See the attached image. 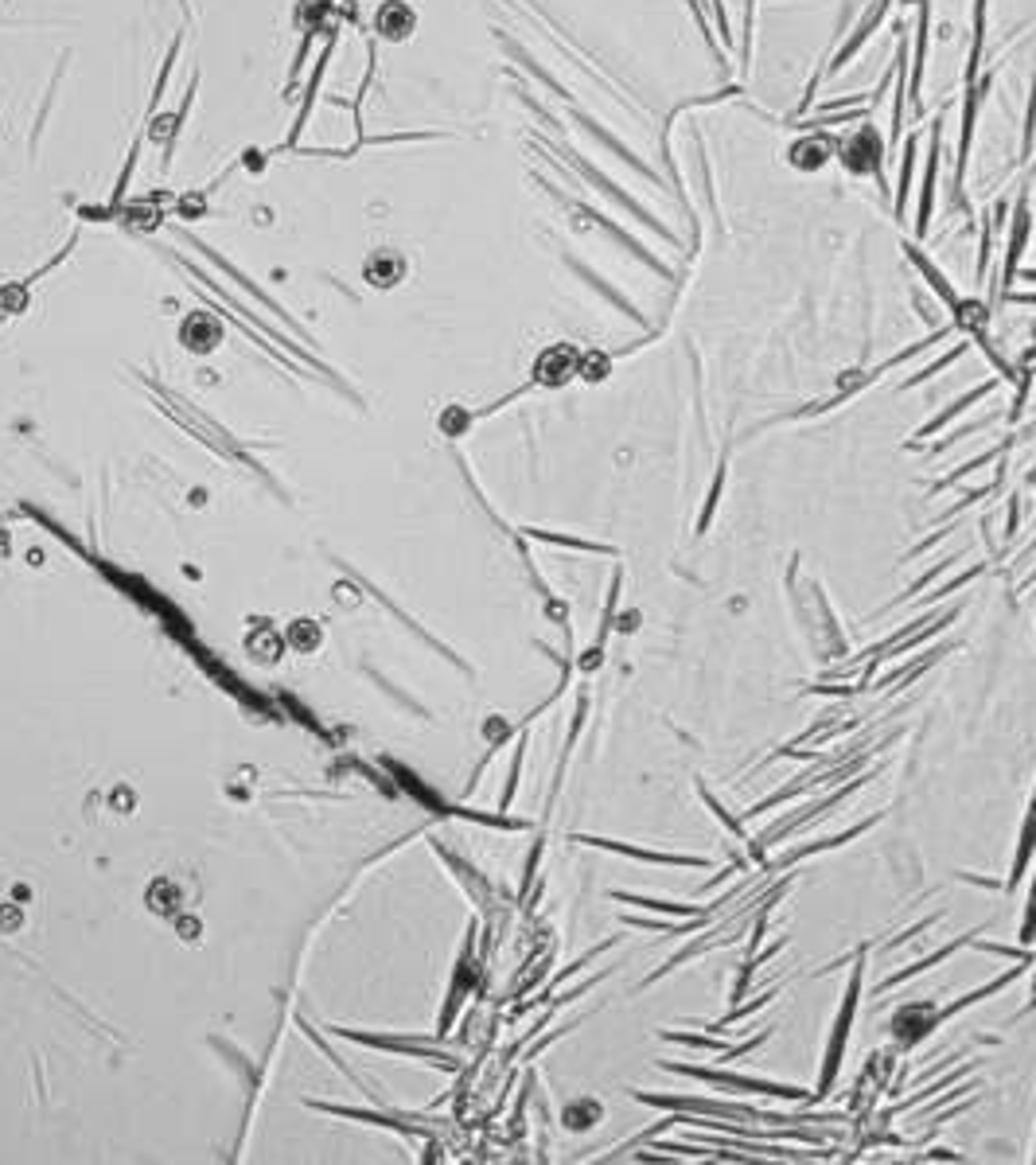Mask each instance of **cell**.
<instances>
[{"mask_svg": "<svg viewBox=\"0 0 1036 1165\" xmlns=\"http://www.w3.org/2000/svg\"><path fill=\"white\" fill-rule=\"evenodd\" d=\"M857 986H861V971H853V982L846 990V1002L838 1009V1022H834V1037H830V1049H826V1072H823V1083H819V1096H826L834 1076H838V1064H842V1049H846V1037H850V1026H853V1009H857Z\"/></svg>", "mask_w": 1036, "mask_h": 1165, "instance_id": "cell-1", "label": "cell"}, {"mask_svg": "<svg viewBox=\"0 0 1036 1165\" xmlns=\"http://www.w3.org/2000/svg\"><path fill=\"white\" fill-rule=\"evenodd\" d=\"M631 905H643V908H658V912H678V916H694L698 908L694 905H666V901H631Z\"/></svg>", "mask_w": 1036, "mask_h": 1165, "instance_id": "cell-3", "label": "cell"}, {"mask_svg": "<svg viewBox=\"0 0 1036 1165\" xmlns=\"http://www.w3.org/2000/svg\"><path fill=\"white\" fill-rule=\"evenodd\" d=\"M1036 846V804H1032V815L1024 819V830H1021V850H1017V861H1013V885L1024 878V865H1028V854Z\"/></svg>", "mask_w": 1036, "mask_h": 1165, "instance_id": "cell-2", "label": "cell"}]
</instances>
